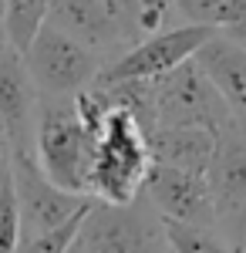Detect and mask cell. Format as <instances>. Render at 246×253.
<instances>
[{
    "label": "cell",
    "mask_w": 246,
    "mask_h": 253,
    "mask_svg": "<svg viewBox=\"0 0 246 253\" xmlns=\"http://www.w3.org/2000/svg\"><path fill=\"white\" fill-rule=\"evenodd\" d=\"M135 7H138V27H142V38H145V34H155V31H162V27H172L169 20H172V14H175L172 0H135Z\"/></svg>",
    "instance_id": "obj_19"
},
{
    "label": "cell",
    "mask_w": 246,
    "mask_h": 253,
    "mask_svg": "<svg viewBox=\"0 0 246 253\" xmlns=\"http://www.w3.org/2000/svg\"><path fill=\"white\" fill-rule=\"evenodd\" d=\"M10 159H14V142L7 135V125L0 122V172L10 169Z\"/></svg>",
    "instance_id": "obj_22"
},
{
    "label": "cell",
    "mask_w": 246,
    "mask_h": 253,
    "mask_svg": "<svg viewBox=\"0 0 246 253\" xmlns=\"http://www.w3.org/2000/svg\"><path fill=\"white\" fill-rule=\"evenodd\" d=\"M105 61L108 58L101 51L57 31L54 24H44L31 47L24 51V64L38 98H75L78 91L95 84Z\"/></svg>",
    "instance_id": "obj_3"
},
{
    "label": "cell",
    "mask_w": 246,
    "mask_h": 253,
    "mask_svg": "<svg viewBox=\"0 0 246 253\" xmlns=\"http://www.w3.org/2000/svg\"><path fill=\"white\" fill-rule=\"evenodd\" d=\"M71 253H81V250H78V247H71Z\"/></svg>",
    "instance_id": "obj_24"
},
{
    "label": "cell",
    "mask_w": 246,
    "mask_h": 253,
    "mask_svg": "<svg viewBox=\"0 0 246 253\" xmlns=\"http://www.w3.org/2000/svg\"><path fill=\"white\" fill-rule=\"evenodd\" d=\"M149 152L159 166H175L186 172H209L216 152V132L199 125H155L149 132Z\"/></svg>",
    "instance_id": "obj_13"
},
{
    "label": "cell",
    "mask_w": 246,
    "mask_h": 253,
    "mask_svg": "<svg viewBox=\"0 0 246 253\" xmlns=\"http://www.w3.org/2000/svg\"><path fill=\"white\" fill-rule=\"evenodd\" d=\"M206 179L212 189L216 216L246 206V125L229 122L216 135V152H212Z\"/></svg>",
    "instance_id": "obj_11"
},
{
    "label": "cell",
    "mask_w": 246,
    "mask_h": 253,
    "mask_svg": "<svg viewBox=\"0 0 246 253\" xmlns=\"http://www.w3.org/2000/svg\"><path fill=\"white\" fill-rule=\"evenodd\" d=\"M196 64L206 71V78L223 95L229 115L240 125H246V44L216 31L196 51Z\"/></svg>",
    "instance_id": "obj_12"
},
{
    "label": "cell",
    "mask_w": 246,
    "mask_h": 253,
    "mask_svg": "<svg viewBox=\"0 0 246 253\" xmlns=\"http://www.w3.org/2000/svg\"><path fill=\"white\" fill-rule=\"evenodd\" d=\"M88 210H91V206H88ZM88 210L71 216L68 223H61V226H54V230H44V233H34V236H20V243H17L14 253H71Z\"/></svg>",
    "instance_id": "obj_17"
},
{
    "label": "cell",
    "mask_w": 246,
    "mask_h": 253,
    "mask_svg": "<svg viewBox=\"0 0 246 253\" xmlns=\"http://www.w3.org/2000/svg\"><path fill=\"white\" fill-rule=\"evenodd\" d=\"M34 108H38V91L27 75L24 54L3 41L0 44V122L7 125V135L20 152H31Z\"/></svg>",
    "instance_id": "obj_9"
},
{
    "label": "cell",
    "mask_w": 246,
    "mask_h": 253,
    "mask_svg": "<svg viewBox=\"0 0 246 253\" xmlns=\"http://www.w3.org/2000/svg\"><path fill=\"white\" fill-rule=\"evenodd\" d=\"M105 3H108V10L115 14V20H118V27H122L125 41H128V44H135V41L142 38V27H138V7H135V0H105Z\"/></svg>",
    "instance_id": "obj_21"
},
{
    "label": "cell",
    "mask_w": 246,
    "mask_h": 253,
    "mask_svg": "<svg viewBox=\"0 0 246 253\" xmlns=\"http://www.w3.org/2000/svg\"><path fill=\"white\" fill-rule=\"evenodd\" d=\"M142 196L162 219L175 223H196V226H216V203L212 189L203 172H186L175 166H159L152 162Z\"/></svg>",
    "instance_id": "obj_8"
},
{
    "label": "cell",
    "mask_w": 246,
    "mask_h": 253,
    "mask_svg": "<svg viewBox=\"0 0 246 253\" xmlns=\"http://www.w3.org/2000/svg\"><path fill=\"white\" fill-rule=\"evenodd\" d=\"M31 156L51 182L78 196H91L95 132L81 122L75 98H38ZM95 199V196H91Z\"/></svg>",
    "instance_id": "obj_1"
},
{
    "label": "cell",
    "mask_w": 246,
    "mask_h": 253,
    "mask_svg": "<svg viewBox=\"0 0 246 253\" xmlns=\"http://www.w3.org/2000/svg\"><path fill=\"white\" fill-rule=\"evenodd\" d=\"M75 247L81 253H169V240L162 216L138 196L125 206L95 199Z\"/></svg>",
    "instance_id": "obj_4"
},
{
    "label": "cell",
    "mask_w": 246,
    "mask_h": 253,
    "mask_svg": "<svg viewBox=\"0 0 246 253\" xmlns=\"http://www.w3.org/2000/svg\"><path fill=\"white\" fill-rule=\"evenodd\" d=\"M3 3L7 0H0V44H3Z\"/></svg>",
    "instance_id": "obj_23"
},
{
    "label": "cell",
    "mask_w": 246,
    "mask_h": 253,
    "mask_svg": "<svg viewBox=\"0 0 246 253\" xmlns=\"http://www.w3.org/2000/svg\"><path fill=\"white\" fill-rule=\"evenodd\" d=\"M47 14H51V0H7L3 3V41L24 54L31 41L41 34V27L47 24Z\"/></svg>",
    "instance_id": "obj_15"
},
{
    "label": "cell",
    "mask_w": 246,
    "mask_h": 253,
    "mask_svg": "<svg viewBox=\"0 0 246 253\" xmlns=\"http://www.w3.org/2000/svg\"><path fill=\"white\" fill-rule=\"evenodd\" d=\"M47 24H54L57 31H64V34L78 38L81 44L101 51L105 58L128 47V41H125L122 27H118V20H115L105 0H51Z\"/></svg>",
    "instance_id": "obj_10"
},
{
    "label": "cell",
    "mask_w": 246,
    "mask_h": 253,
    "mask_svg": "<svg viewBox=\"0 0 246 253\" xmlns=\"http://www.w3.org/2000/svg\"><path fill=\"white\" fill-rule=\"evenodd\" d=\"M182 24H203L246 44V0H172Z\"/></svg>",
    "instance_id": "obj_14"
},
{
    "label": "cell",
    "mask_w": 246,
    "mask_h": 253,
    "mask_svg": "<svg viewBox=\"0 0 246 253\" xmlns=\"http://www.w3.org/2000/svg\"><path fill=\"white\" fill-rule=\"evenodd\" d=\"M229 122L236 118L229 115L223 95L196 64V58L155 78V125H199L219 135Z\"/></svg>",
    "instance_id": "obj_6"
},
{
    "label": "cell",
    "mask_w": 246,
    "mask_h": 253,
    "mask_svg": "<svg viewBox=\"0 0 246 253\" xmlns=\"http://www.w3.org/2000/svg\"><path fill=\"white\" fill-rule=\"evenodd\" d=\"M149 169H152L149 132L138 125V118L132 112L108 105L105 125L95 138L91 196L101 203H115V206L135 203L142 196Z\"/></svg>",
    "instance_id": "obj_2"
},
{
    "label": "cell",
    "mask_w": 246,
    "mask_h": 253,
    "mask_svg": "<svg viewBox=\"0 0 246 253\" xmlns=\"http://www.w3.org/2000/svg\"><path fill=\"white\" fill-rule=\"evenodd\" d=\"M10 172H14V189H17V206H20V236L54 230V226L68 223L71 216L84 213L95 203L91 196L68 193L57 182H51L31 152L14 149Z\"/></svg>",
    "instance_id": "obj_7"
},
{
    "label": "cell",
    "mask_w": 246,
    "mask_h": 253,
    "mask_svg": "<svg viewBox=\"0 0 246 253\" xmlns=\"http://www.w3.org/2000/svg\"><path fill=\"white\" fill-rule=\"evenodd\" d=\"M216 230L223 236V243L229 247V253H246V206L216 216Z\"/></svg>",
    "instance_id": "obj_20"
},
{
    "label": "cell",
    "mask_w": 246,
    "mask_h": 253,
    "mask_svg": "<svg viewBox=\"0 0 246 253\" xmlns=\"http://www.w3.org/2000/svg\"><path fill=\"white\" fill-rule=\"evenodd\" d=\"M216 31L203 24H172L155 34H145L142 41L128 44L101 64L95 84H115V81H132V78H162L182 61L196 58V51L212 38Z\"/></svg>",
    "instance_id": "obj_5"
},
{
    "label": "cell",
    "mask_w": 246,
    "mask_h": 253,
    "mask_svg": "<svg viewBox=\"0 0 246 253\" xmlns=\"http://www.w3.org/2000/svg\"><path fill=\"white\" fill-rule=\"evenodd\" d=\"M162 223H165L169 253H229L216 226H196V223H175V219H162Z\"/></svg>",
    "instance_id": "obj_16"
},
{
    "label": "cell",
    "mask_w": 246,
    "mask_h": 253,
    "mask_svg": "<svg viewBox=\"0 0 246 253\" xmlns=\"http://www.w3.org/2000/svg\"><path fill=\"white\" fill-rule=\"evenodd\" d=\"M20 243V206L14 189V172H0V253H14Z\"/></svg>",
    "instance_id": "obj_18"
}]
</instances>
